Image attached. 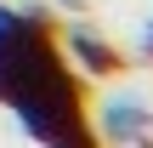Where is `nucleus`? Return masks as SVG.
<instances>
[{"label":"nucleus","instance_id":"f257e3e1","mask_svg":"<svg viewBox=\"0 0 153 148\" xmlns=\"http://www.w3.org/2000/svg\"><path fill=\"white\" fill-rule=\"evenodd\" d=\"M0 103L34 143H91L79 80L68 74L62 46L40 11L0 6Z\"/></svg>","mask_w":153,"mask_h":148},{"label":"nucleus","instance_id":"f03ea898","mask_svg":"<svg viewBox=\"0 0 153 148\" xmlns=\"http://www.w3.org/2000/svg\"><path fill=\"white\" fill-rule=\"evenodd\" d=\"M91 137H102V143H148L153 137V103L142 91H108L97 103Z\"/></svg>","mask_w":153,"mask_h":148},{"label":"nucleus","instance_id":"7ed1b4c3","mask_svg":"<svg viewBox=\"0 0 153 148\" xmlns=\"http://www.w3.org/2000/svg\"><path fill=\"white\" fill-rule=\"evenodd\" d=\"M57 46H62V57H68V63H79L85 74H114V68H119L114 40H102V34H91V29H79V23H74Z\"/></svg>","mask_w":153,"mask_h":148},{"label":"nucleus","instance_id":"20e7f679","mask_svg":"<svg viewBox=\"0 0 153 148\" xmlns=\"http://www.w3.org/2000/svg\"><path fill=\"white\" fill-rule=\"evenodd\" d=\"M136 51H142V57H148V63H153V17H148V23H142V40H136Z\"/></svg>","mask_w":153,"mask_h":148}]
</instances>
